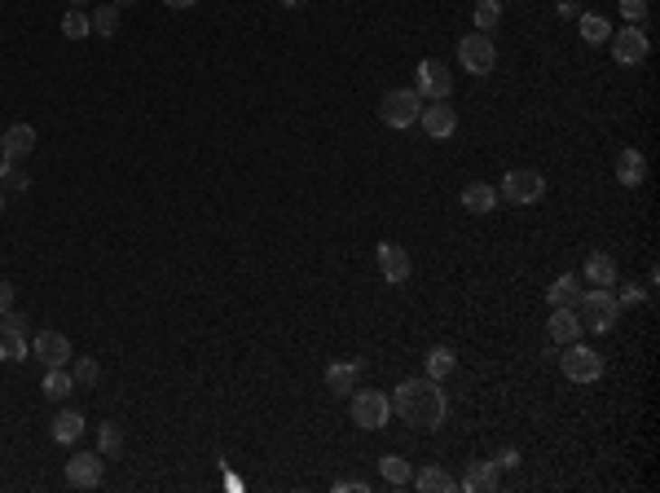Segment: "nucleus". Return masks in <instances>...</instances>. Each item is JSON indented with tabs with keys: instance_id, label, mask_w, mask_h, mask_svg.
Returning a JSON list of instances; mask_svg holds the SVG:
<instances>
[{
	"instance_id": "12",
	"label": "nucleus",
	"mask_w": 660,
	"mask_h": 493,
	"mask_svg": "<svg viewBox=\"0 0 660 493\" xmlns=\"http://www.w3.org/2000/svg\"><path fill=\"white\" fill-rule=\"evenodd\" d=\"M35 362L44 365V370H53V365H71V339H66L62 330H40L32 344Z\"/></svg>"
},
{
	"instance_id": "4",
	"label": "nucleus",
	"mask_w": 660,
	"mask_h": 493,
	"mask_svg": "<svg viewBox=\"0 0 660 493\" xmlns=\"http://www.w3.org/2000/svg\"><path fill=\"white\" fill-rule=\"evenodd\" d=\"M497 194L506 198V203H515V207L542 203V194H546V176H542L537 167H511V172L502 176V190H497Z\"/></svg>"
},
{
	"instance_id": "44",
	"label": "nucleus",
	"mask_w": 660,
	"mask_h": 493,
	"mask_svg": "<svg viewBox=\"0 0 660 493\" xmlns=\"http://www.w3.org/2000/svg\"><path fill=\"white\" fill-rule=\"evenodd\" d=\"M128 5H132V0H115V9H128Z\"/></svg>"
},
{
	"instance_id": "24",
	"label": "nucleus",
	"mask_w": 660,
	"mask_h": 493,
	"mask_svg": "<svg viewBox=\"0 0 660 493\" xmlns=\"http://www.w3.org/2000/svg\"><path fill=\"white\" fill-rule=\"evenodd\" d=\"M53 441H58V445H71V441H80V436H84V414H80V410H62V414H58V419H53Z\"/></svg>"
},
{
	"instance_id": "30",
	"label": "nucleus",
	"mask_w": 660,
	"mask_h": 493,
	"mask_svg": "<svg viewBox=\"0 0 660 493\" xmlns=\"http://www.w3.org/2000/svg\"><path fill=\"white\" fill-rule=\"evenodd\" d=\"M379 476H383L388 485H410L414 467H410L405 459H396V454H383V459H379Z\"/></svg>"
},
{
	"instance_id": "31",
	"label": "nucleus",
	"mask_w": 660,
	"mask_h": 493,
	"mask_svg": "<svg viewBox=\"0 0 660 493\" xmlns=\"http://www.w3.org/2000/svg\"><path fill=\"white\" fill-rule=\"evenodd\" d=\"M89 23H93V35L110 40V35H119V9H115V5H98V14H93Z\"/></svg>"
},
{
	"instance_id": "11",
	"label": "nucleus",
	"mask_w": 660,
	"mask_h": 493,
	"mask_svg": "<svg viewBox=\"0 0 660 493\" xmlns=\"http://www.w3.org/2000/svg\"><path fill=\"white\" fill-rule=\"evenodd\" d=\"M106 476V459L101 454H75L66 459V485L71 489H98Z\"/></svg>"
},
{
	"instance_id": "42",
	"label": "nucleus",
	"mask_w": 660,
	"mask_h": 493,
	"mask_svg": "<svg viewBox=\"0 0 660 493\" xmlns=\"http://www.w3.org/2000/svg\"><path fill=\"white\" fill-rule=\"evenodd\" d=\"M164 5H167V9H194L198 0H164Z\"/></svg>"
},
{
	"instance_id": "14",
	"label": "nucleus",
	"mask_w": 660,
	"mask_h": 493,
	"mask_svg": "<svg viewBox=\"0 0 660 493\" xmlns=\"http://www.w3.org/2000/svg\"><path fill=\"white\" fill-rule=\"evenodd\" d=\"M35 128L32 124H9V128L0 132V159H27V155H35Z\"/></svg>"
},
{
	"instance_id": "36",
	"label": "nucleus",
	"mask_w": 660,
	"mask_h": 493,
	"mask_svg": "<svg viewBox=\"0 0 660 493\" xmlns=\"http://www.w3.org/2000/svg\"><path fill=\"white\" fill-rule=\"evenodd\" d=\"M621 14H626V23L643 27V18H647V0H621Z\"/></svg>"
},
{
	"instance_id": "29",
	"label": "nucleus",
	"mask_w": 660,
	"mask_h": 493,
	"mask_svg": "<svg viewBox=\"0 0 660 493\" xmlns=\"http://www.w3.org/2000/svg\"><path fill=\"white\" fill-rule=\"evenodd\" d=\"M98 454L101 459H119L124 454V428L119 423H101L98 428Z\"/></svg>"
},
{
	"instance_id": "27",
	"label": "nucleus",
	"mask_w": 660,
	"mask_h": 493,
	"mask_svg": "<svg viewBox=\"0 0 660 493\" xmlns=\"http://www.w3.org/2000/svg\"><path fill=\"white\" fill-rule=\"evenodd\" d=\"M32 357V344H27V335H9V330H0V362L18 365Z\"/></svg>"
},
{
	"instance_id": "46",
	"label": "nucleus",
	"mask_w": 660,
	"mask_h": 493,
	"mask_svg": "<svg viewBox=\"0 0 660 493\" xmlns=\"http://www.w3.org/2000/svg\"><path fill=\"white\" fill-rule=\"evenodd\" d=\"M71 5H84V0H71Z\"/></svg>"
},
{
	"instance_id": "37",
	"label": "nucleus",
	"mask_w": 660,
	"mask_h": 493,
	"mask_svg": "<svg viewBox=\"0 0 660 493\" xmlns=\"http://www.w3.org/2000/svg\"><path fill=\"white\" fill-rule=\"evenodd\" d=\"M494 462H497V471H515V467H520V450H515V445H502L494 454Z\"/></svg>"
},
{
	"instance_id": "41",
	"label": "nucleus",
	"mask_w": 660,
	"mask_h": 493,
	"mask_svg": "<svg viewBox=\"0 0 660 493\" xmlns=\"http://www.w3.org/2000/svg\"><path fill=\"white\" fill-rule=\"evenodd\" d=\"M555 14H560V18H577V5H572V0H560Z\"/></svg>"
},
{
	"instance_id": "9",
	"label": "nucleus",
	"mask_w": 660,
	"mask_h": 493,
	"mask_svg": "<svg viewBox=\"0 0 660 493\" xmlns=\"http://www.w3.org/2000/svg\"><path fill=\"white\" fill-rule=\"evenodd\" d=\"M612 58L621 66H643L647 62V53H652V40H647V32L643 27H634V23H626L621 32H612Z\"/></svg>"
},
{
	"instance_id": "34",
	"label": "nucleus",
	"mask_w": 660,
	"mask_h": 493,
	"mask_svg": "<svg viewBox=\"0 0 660 493\" xmlns=\"http://www.w3.org/2000/svg\"><path fill=\"white\" fill-rule=\"evenodd\" d=\"M27 185H32V176L23 167L14 159H0V190H27Z\"/></svg>"
},
{
	"instance_id": "21",
	"label": "nucleus",
	"mask_w": 660,
	"mask_h": 493,
	"mask_svg": "<svg viewBox=\"0 0 660 493\" xmlns=\"http://www.w3.org/2000/svg\"><path fill=\"white\" fill-rule=\"evenodd\" d=\"M581 278L577 273H563V278H555L551 282V291H546V299H551V308H577V299H581Z\"/></svg>"
},
{
	"instance_id": "38",
	"label": "nucleus",
	"mask_w": 660,
	"mask_h": 493,
	"mask_svg": "<svg viewBox=\"0 0 660 493\" xmlns=\"http://www.w3.org/2000/svg\"><path fill=\"white\" fill-rule=\"evenodd\" d=\"M0 330H9V335H27V318L9 308V313H0Z\"/></svg>"
},
{
	"instance_id": "45",
	"label": "nucleus",
	"mask_w": 660,
	"mask_h": 493,
	"mask_svg": "<svg viewBox=\"0 0 660 493\" xmlns=\"http://www.w3.org/2000/svg\"><path fill=\"white\" fill-rule=\"evenodd\" d=\"M0 216H5V190H0Z\"/></svg>"
},
{
	"instance_id": "15",
	"label": "nucleus",
	"mask_w": 660,
	"mask_h": 493,
	"mask_svg": "<svg viewBox=\"0 0 660 493\" xmlns=\"http://www.w3.org/2000/svg\"><path fill=\"white\" fill-rule=\"evenodd\" d=\"M581 318H577V308H551V318H546V335H551V344H577L581 339Z\"/></svg>"
},
{
	"instance_id": "18",
	"label": "nucleus",
	"mask_w": 660,
	"mask_h": 493,
	"mask_svg": "<svg viewBox=\"0 0 660 493\" xmlns=\"http://www.w3.org/2000/svg\"><path fill=\"white\" fill-rule=\"evenodd\" d=\"M617 181L626 185V190H634V185H643L647 181V159H643V150H634V146H626V150H617Z\"/></svg>"
},
{
	"instance_id": "1",
	"label": "nucleus",
	"mask_w": 660,
	"mask_h": 493,
	"mask_svg": "<svg viewBox=\"0 0 660 493\" xmlns=\"http://www.w3.org/2000/svg\"><path fill=\"white\" fill-rule=\"evenodd\" d=\"M392 414H401L405 423H414V428H423V431H436L440 423H445V414H449V401H445V393H440L436 379H419V374H410V379L396 384Z\"/></svg>"
},
{
	"instance_id": "13",
	"label": "nucleus",
	"mask_w": 660,
	"mask_h": 493,
	"mask_svg": "<svg viewBox=\"0 0 660 493\" xmlns=\"http://www.w3.org/2000/svg\"><path fill=\"white\" fill-rule=\"evenodd\" d=\"M423 132H428L431 141H445V137H454L458 132V110L449 106V101H431V106H423Z\"/></svg>"
},
{
	"instance_id": "2",
	"label": "nucleus",
	"mask_w": 660,
	"mask_h": 493,
	"mask_svg": "<svg viewBox=\"0 0 660 493\" xmlns=\"http://www.w3.org/2000/svg\"><path fill=\"white\" fill-rule=\"evenodd\" d=\"M577 318H581V327L594 330V335L617 330V322H621V304L612 296V287H590V291H581V299H577Z\"/></svg>"
},
{
	"instance_id": "8",
	"label": "nucleus",
	"mask_w": 660,
	"mask_h": 493,
	"mask_svg": "<svg viewBox=\"0 0 660 493\" xmlns=\"http://www.w3.org/2000/svg\"><path fill=\"white\" fill-rule=\"evenodd\" d=\"M388 419H392V401H388L383 393H374V388L353 393V423H357L362 431L388 428Z\"/></svg>"
},
{
	"instance_id": "6",
	"label": "nucleus",
	"mask_w": 660,
	"mask_h": 493,
	"mask_svg": "<svg viewBox=\"0 0 660 493\" xmlns=\"http://www.w3.org/2000/svg\"><path fill=\"white\" fill-rule=\"evenodd\" d=\"M449 89H454V71L440 58H423L414 71V93L423 101H449Z\"/></svg>"
},
{
	"instance_id": "40",
	"label": "nucleus",
	"mask_w": 660,
	"mask_h": 493,
	"mask_svg": "<svg viewBox=\"0 0 660 493\" xmlns=\"http://www.w3.org/2000/svg\"><path fill=\"white\" fill-rule=\"evenodd\" d=\"M14 296H18V291H14V282H0V313H9V308H14Z\"/></svg>"
},
{
	"instance_id": "22",
	"label": "nucleus",
	"mask_w": 660,
	"mask_h": 493,
	"mask_svg": "<svg viewBox=\"0 0 660 493\" xmlns=\"http://www.w3.org/2000/svg\"><path fill=\"white\" fill-rule=\"evenodd\" d=\"M581 282H594V287H617V261L612 256H603V251H594L586 269H581Z\"/></svg>"
},
{
	"instance_id": "17",
	"label": "nucleus",
	"mask_w": 660,
	"mask_h": 493,
	"mask_svg": "<svg viewBox=\"0 0 660 493\" xmlns=\"http://www.w3.org/2000/svg\"><path fill=\"white\" fill-rule=\"evenodd\" d=\"M362 370L365 365L353 357V362H330L326 365V388L335 396H353V388L362 384Z\"/></svg>"
},
{
	"instance_id": "32",
	"label": "nucleus",
	"mask_w": 660,
	"mask_h": 493,
	"mask_svg": "<svg viewBox=\"0 0 660 493\" xmlns=\"http://www.w3.org/2000/svg\"><path fill=\"white\" fill-rule=\"evenodd\" d=\"M62 35H71V40H84V35H93V23H89V14L71 5V9L62 14Z\"/></svg>"
},
{
	"instance_id": "19",
	"label": "nucleus",
	"mask_w": 660,
	"mask_h": 493,
	"mask_svg": "<svg viewBox=\"0 0 660 493\" xmlns=\"http://www.w3.org/2000/svg\"><path fill=\"white\" fill-rule=\"evenodd\" d=\"M497 203H502V194H497L489 181H471V185H462V207H467L471 216H489Z\"/></svg>"
},
{
	"instance_id": "39",
	"label": "nucleus",
	"mask_w": 660,
	"mask_h": 493,
	"mask_svg": "<svg viewBox=\"0 0 660 493\" xmlns=\"http://www.w3.org/2000/svg\"><path fill=\"white\" fill-rule=\"evenodd\" d=\"M335 493H370L365 480H335Z\"/></svg>"
},
{
	"instance_id": "16",
	"label": "nucleus",
	"mask_w": 660,
	"mask_h": 493,
	"mask_svg": "<svg viewBox=\"0 0 660 493\" xmlns=\"http://www.w3.org/2000/svg\"><path fill=\"white\" fill-rule=\"evenodd\" d=\"M497 485H502V471H497L494 459H480L462 471V489L467 493H497Z\"/></svg>"
},
{
	"instance_id": "23",
	"label": "nucleus",
	"mask_w": 660,
	"mask_h": 493,
	"mask_svg": "<svg viewBox=\"0 0 660 493\" xmlns=\"http://www.w3.org/2000/svg\"><path fill=\"white\" fill-rule=\"evenodd\" d=\"M454 370H458V353H454L449 344H436V348L428 353V379L440 384V379H449Z\"/></svg>"
},
{
	"instance_id": "28",
	"label": "nucleus",
	"mask_w": 660,
	"mask_h": 493,
	"mask_svg": "<svg viewBox=\"0 0 660 493\" xmlns=\"http://www.w3.org/2000/svg\"><path fill=\"white\" fill-rule=\"evenodd\" d=\"M577 23H581V40L586 44H608L612 40V27H608L603 14H577Z\"/></svg>"
},
{
	"instance_id": "20",
	"label": "nucleus",
	"mask_w": 660,
	"mask_h": 493,
	"mask_svg": "<svg viewBox=\"0 0 660 493\" xmlns=\"http://www.w3.org/2000/svg\"><path fill=\"white\" fill-rule=\"evenodd\" d=\"M410 485L419 493H458V480H454L445 467H423V471H414Z\"/></svg>"
},
{
	"instance_id": "10",
	"label": "nucleus",
	"mask_w": 660,
	"mask_h": 493,
	"mask_svg": "<svg viewBox=\"0 0 660 493\" xmlns=\"http://www.w3.org/2000/svg\"><path fill=\"white\" fill-rule=\"evenodd\" d=\"M374 261H379V273H383V282L388 287H401V282H410V273H414V261H410V251L401 247V242H379L374 247Z\"/></svg>"
},
{
	"instance_id": "43",
	"label": "nucleus",
	"mask_w": 660,
	"mask_h": 493,
	"mask_svg": "<svg viewBox=\"0 0 660 493\" xmlns=\"http://www.w3.org/2000/svg\"><path fill=\"white\" fill-rule=\"evenodd\" d=\"M308 0H282V9H304Z\"/></svg>"
},
{
	"instance_id": "3",
	"label": "nucleus",
	"mask_w": 660,
	"mask_h": 493,
	"mask_svg": "<svg viewBox=\"0 0 660 493\" xmlns=\"http://www.w3.org/2000/svg\"><path fill=\"white\" fill-rule=\"evenodd\" d=\"M419 115H423V98L414 89H388L383 101H379V119L388 128H414Z\"/></svg>"
},
{
	"instance_id": "33",
	"label": "nucleus",
	"mask_w": 660,
	"mask_h": 493,
	"mask_svg": "<svg viewBox=\"0 0 660 493\" xmlns=\"http://www.w3.org/2000/svg\"><path fill=\"white\" fill-rule=\"evenodd\" d=\"M71 374H75V388H98L101 384V365L93 357H80V362L71 365Z\"/></svg>"
},
{
	"instance_id": "5",
	"label": "nucleus",
	"mask_w": 660,
	"mask_h": 493,
	"mask_svg": "<svg viewBox=\"0 0 660 493\" xmlns=\"http://www.w3.org/2000/svg\"><path fill=\"white\" fill-rule=\"evenodd\" d=\"M560 370H563V379H572V384H599L603 379V357L577 339V344H563Z\"/></svg>"
},
{
	"instance_id": "26",
	"label": "nucleus",
	"mask_w": 660,
	"mask_h": 493,
	"mask_svg": "<svg viewBox=\"0 0 660 493\" xmlns=\"http://www.w3.org/2000/svg\"><path fill=\"white\" fill-rule=\"evenodd\" d=\"M471 23H476V32L494 35L502 27V0H476V14H471Z\"/></svg>"
},
{
	"instance_id": "7",
	"label": "nucleus",
	"mask_w": 660,
	"mask_h": 493,
	"mask_svg": "<svg viewBox=\"0 0 660 493\" xmlns=\"http://www.w3.org/2000/svg\"><path fill=\"white\" fill-rule=\"evenodd\" d=\"M458 62L467 75H489L497 66V44H494V35H485V32H476V35H462L458 40Z\"/></svg>"
},
{
	"instance_id": "35",
	"label": "nucleus",
	"mask_w": 660,
	"mask_h": 493,
	"mask_svg": "<svg viewBox=\"0 0 660 493\" xmlns=\"http://www.w3.org/2000/svg\"><path fill=\"white\" fill-rule=\"evenodd\" d=\"M612 296H617L621 308H638V304L647 299V291H643V287H634V282H626V287H621V291H612Z\"/></svg>"
},
{
	"instance_id": "25",
	"label": "nucleus",
	"mask_w": 660,
	"mask_h": 493,
	"mask_svg": "<svg viewBox=\"0 0 660 493\" xmlns=\"http://www.w3.org/2000/svg\"><path fill=\"white\" fill-rule=\"evenodd\" d=\"M71 393H75V374H71V365H53V370L44 374V396H49V401H66Z\"/></svg>"
}]
</instances>
